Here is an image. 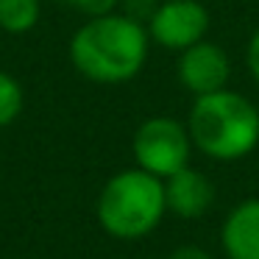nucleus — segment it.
I'll return each mask as SVG.
<instances>
[{
    "mask_svg": "<svg viewBox=\"0 0 259 259\" xmlns=\"http://www.w3.org/2000/svg\"><path fill=\"white\" fill-rule=\"evenodd\" d=\"M70 59L81 75L101 84L128 81L148 59V34L128 14H101L75 31Z\"/></svg>",
    "mask_w": 259,
    "mask_h": 259,
    "instance_id": "obj_1",
    "label": "nucleus"
},
{
    "mask_svg": "<svg viewBox=\"0 0 259 259\" xmlns=\"http://www.w3.org/2000/svg\"><path fill=\"white\" fill-rule=\"evenodd\" d=\"M190 140L218 162H234L256 148L259 109L245 95L218 90L198 95L190 112Z\"/></svg>",
    "mask_w": 259,
    "mask_h": 259,
    "instance_id": "obj_2",
    "label": "nucleus"
},
{
    "mask_svg": "<svg viewBox=\"0 0 259 259\" xmlns=\"http://www.w3.org/2000/svg\"><path fill=\"white\" fill-rule=\"evenodd\" d=\"M164 209V179L142 167L112 176L98 198V220L120 240H137L153 231Z\"/></svg>",
    "mask_w": 259,
    "mask_h": 259,
    "instance_id": "obj_3",
    "label": "nucleus"
},
{
    "mask_svg": "<svg viewBox=\"0 0 259 259\" xmlns=\"http://www.w3.org/2000/svg\"><path fill=\"white\" fill-rule=\"evenodd\" d=\"M190 131L173 117H151L134 134V159L142 170L167 179L190 164Z\"/></svg>",
    "mask_w": 259,
    "mask_h": 259,
    "instance_id": "obj_4",
    "label": "nucleus"
},
{
    "mask_svg": "<svg viewBox=\"0 0 259 259\" xmlns=\"http://www.w3.org/2000/svg\"><path fill=\"white\" fill-rule=\"evenodd\" d=\"M209 31V12L198 0H164L148 20V36L167 51H187Z\"/></svg>",
    "mask_w": 259,
    "mask_h": 259,
    "instance_id": "obj_5",
    "label": "nucleus"
},
{
    "mask_svg": "<svg viewBox=\"0 0 259 259\" xmlns=\"http://www.w3.org/2000/svg\"><path fill=\"white\" fill-rule=\"evenodd\" d=\"M231 75L229 56L220 45L209 39H201L195 45H190L187 51H181L179 59V81L187 92L192 95H209V92L226 90Z\"/></svg>",
    "mask_w": 259,
    "mask_h": 259,
    "instance_id": "obj_6",
    "label": "nucleus"
},
{
    "mask_svg": "<svg viewBox=\"0 0 259 259\" xmlns=\"http://www.w3.org/2000/svg\"><path fill=\"white\" fill-rule=\"evenodd\" d=\"M164 201L170 212H176L179 218H201L214 201V187L201 170L187 164L179 173L164 179Z\"/></svg>",
    "mask_w": 259,
    "mask_h": 259,
    "instance_id": "obj_7",
    "label": "nucleus"
},
{
    "mask_svg": "<svg viewBox=\"0 0 259 259\" xmlns=\"http://www.w3.org/2000/svg\"><path fill=\"white\" fill-rule=\"evenodd\" d=\"M229 259H259V198L237 203L220 231Z\"/></svg>",
    "mask_w": 259,
    "mask_h": 259,
    "instance_id": "obj_8",
    "label": "nucleus"
},
{
    "mask_svg": "<svg viewBox=\"0 0 259 259\" xmlns=\"http://www.w3.org/2000/svg\"><path fill=\"white\" fill-rule=\"evenodd\" d=\"M39 23V0H0V28L25 34Z\"/></svg>",
    "mask_w": 259,
    "mask_h": 259,
    "instance_id": "obj_9",
    "label": "nucleus"
},
{
    "mask_svg": "<svg viewBox=\"0 0 259 259\" xmlns=\"http://www.w3.org/2000/svg\"><path fill=\"white\" fill-rule=\"evenodd\" d=\"M23 112V90L12 75L0 73V125H9Z\"/></svg>",
    "mask_w": 259,
    "mask_h": 259,
    "instance_id": "obj_10",
    "label": "nucleus"
},
{
    "mask_svg": "<svg viewBox=\"0 0 259 259\" xmlns=\"http://www.w3.org/2000/svg\"><path fill=\"white\" fill-rule=\"evenodd\" d=\"M64 3H70L73 9H78V12L90 14V17H101V14H109L114 6H117V0H64Z\"/></svg>",
    "mask_w": 259,
    "mask_h": 259,
    "instance_id": "obj_11",
    "label": "nucleus"
},
{
    "mask_svg": "<svg viewBox=\"0 0 259 259\" xmlns=\"http://www.w3.org/2000/svg\"><path fill=\"white\" fill-rule=\"evenodd\" d=\"M167 259H212V256L198 245H181V248H176Z\"/></svg>",
    "mask_w": 259,
    "mask_h": 259,
    "instance_id": "obj_12",
    "label": "nucleus"
},
{
    "mask_svg": "<svg viewBox=\"0 0 259 259\" xmlns=\"http://www.w3.org/2000/svg\"><path fill=\"white\" fill-rule=\"evenodd\" d=\"M248 67H251V75L259 81V31L248 42Z\"/></svg>",
    "mask_w": 259,
    "mask_h": 259,
    "instance_id": "obj_13",
    "label": "nucleus"
}]
</instances>
